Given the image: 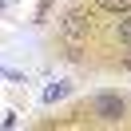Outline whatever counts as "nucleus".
Listing matches in <instances>:
<instances>
[{
    "label": "nucleus",
    "instance_id": "5",
    "mask_svg": "<svg viewBox=\"0 0 131 131\" xmlns=\"http://www.w3.org/2000/svg\"><path fill=\"white\" fill-rule=\"evenodd\" d=\"M123 68H127V72H131V56H127V60H123Z\"/></svg>",
    "mask_w": 131,
    "mask_h": 131
},
{
    "label": "nucleus",
    "instance_id": "2",
    "mask_svg": "<svg viewBox=\"0 0 131 131\" xmlns=\"http://www.w3.org/2000/svg\"><path fill=\"white\" fill-rule=\"evenodd\" d=\"M83 32H88V20H83V12H68V16L60 20V36H64V40H80Z\"/></svg>",
    "mask_w": 131,
    "mask_h": 131
},
{
    "label": "nucleus",
    "instance_id": "1",
    "mask_svg": "<svg viewBox=\"0 0 131 131\" xmlns=\"http://www.w3.org/2000/svg\"><path fill=\"white\" fill-rule=\"evenodd\" d=\"M91 111H95L103 123H115V119H123L127 103H123L119 95H111V91H103V95H95V99H91Z\"/></svg>",
    "mask_w": 131,
    "mask_h": 131
},
{
    "label": "nucleus",
    "instance_id": "4",
    "mask_svg": "<svg viewBox=\"0 0 131 131\" xmlns=\"http://www.w3.org/2000/svg\"><path fill=\"white\" fill-rule=\"evenodd\" d=\"M115 36H119V44H127V48H131V12H123V16H119Z\"/></svg>",
    "mask_w": 131,
    "mask_h": 131
},
{
    "label": "nucleus",
    "instance_id": "3",
    "mask_svg": "<svg viewBox=\"0 0 131 131\" xmlns=\"http://www.w3.org/2000/svg\"><path fill=\"white\" fill-rule=\"evenodd\" d=\"M103 12H111V16H123V12H131V0H95Z\"/></svg>",
    "mask_w": 131,
    "mask_h": 131
}]
</instances>
